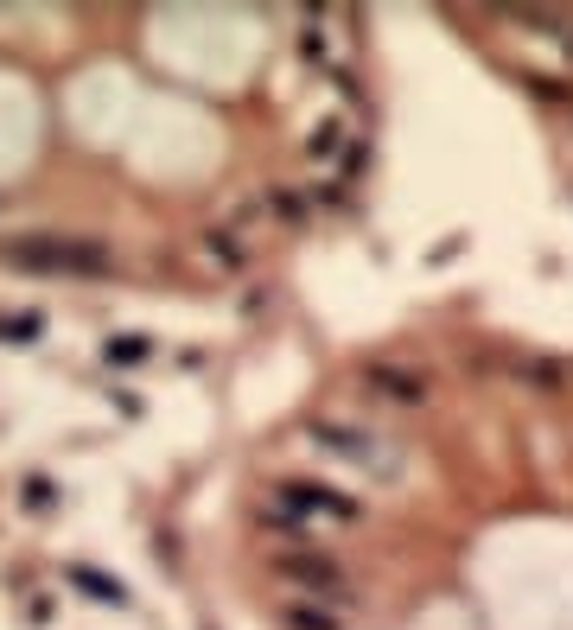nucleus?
<instances>
[{
    "instance_id": "1",
    "label": "nucleus",
    "mask_w": 573,
    "mask_h": 630,
    "mask_svg": "<svg viewBox=\"0 0 573 630\" xmlns=\"http://www.w3.org/2000/svg\"><path fill=\"white\" fill-rule=\"evenodd\" d=\"M0 261L20 274H77V280H102L115 274V249L96 236H58V230H20L0 242Z\"/></svg>"
},
{
    "instance_id": "7",
    "label": "nucleus",
    "mask_w": 573,
    "mask_h": 630,
    "mask_svg": "<svg viewBox=\"0 0 573 630\" xmlns=\"http://www.w3.org/2000/svg\"><path fill=\"white\" fill-rule=\"evenodd\" d=\"M147 350H153L147 338H109V363H115V370H134Z\"/></svg>"
},
{
    "instance_id": "2",
    "label": "nucleus",
    "mask_w": 573,
    "mask_h": 630,
    "mask_svg": "<svg viewBox=\"0 0 573 630\" xmlns=\"http://www.w3.org/2000/svg\"><path fill=\"white\" fill-rule=\"evenodd\" d=\"M274 580L312 592V605H344V599H351V580L338 573L332 554H281V560H274Z\"/></svg>"
},
{
    "instance_id": "3",
    "label": "nucleus",
    "mask_w": 573,
    "mask_h": 630,
    "mask_svg": "<svg viewBox=\"0 0 573 630\" xmlns=\"http://www.w3.org/2000/svg\"><path fill=\"white\" fill-rule=\"evenodd\" d=\"M274 497H281L287 516H332V522H357V497H344L332 484H306V478H274Z\"/></svg>"
},
{
    "instance_id": "6",
    "label": "nucleus",
    "mask_w": 573,
    "mask_h": 630,
    "mask_svg": "<svg viewBox=\"0 0 573 630\" xmlns=\"http://www.w3.org/2000/svg\"><path fill=\"white\" fill-rule=\"evenodd\" d=\"M71 580H77L83 592H96V599H109V605H128V592H121L115 580H102V573H90V567H71Z\"/></svg>"
},
{
    "instance_id": "5",
    "label": "nucleus",
    "mask_w": 573,
    "mask_h": 630,
    "mask_svg": "<svg viewBox=\"0 0 573 630\" xmlns=\"http://www.w3.org/2000/svg\"><path fill=\"white\" fill-rule=\"evenodd\" d=\"M312 440H325V446H338V452H357V459H370V440H363V433H344V427H319V420H312Z\"/></svg>"
},
{
    "instance_id": "9",
    "label": "nucleus",
    "mask_w": 573,
    "mask_h": 630,
    "mask_svg": "<svg viewBox=\"0 0 573 630\" xmlns=\"http://www.w3.org/2000/svg\"><path fill=\"white\" fill-rule=\"evenodd\" d=\"M338 140H344V134H338V121H325V128H319V134H312V160H319V153H332V147H338Z\"/></svg>"
},
{
    "instance_id": "8",
    "label": "nucleus",
    "mask_w": 573,
    "mask_h": 630,
    "mask_svg": "<svg viewBox=\"0 0 573 630\" xmlns=\"http://www.w3.org/2000/svg\"><path fill=\"white\" fill-rule=\"evenodd\" d=\"M274 210H281L287 223H300L306 217V198H300V191H274Z\"/></svg>"
},
{
    "instance_id": "4",
    "label": "nucleus",
    "mask_w": 573,
    "mask_h": 630,
    "mask_svg": "<svg viewBox=\"0 0 573 630\" xmlns=\"http://www.w3.org/2000/svg\"><path fill=\"white\" fill-rule=\"evenodd\" d=\"M281 618H287V630H344V618H332V605H312V599L287 605Z\"/></svg>"
}]
</instances>
